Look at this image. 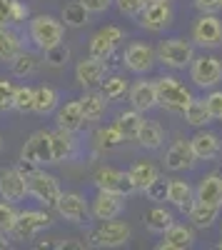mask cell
Wrapping results in <instances>:
<instances>
[{
	"label": "cell",
	"instance_id": "obj_1",
	"mask_svg": "<svg viewBox=\"0 0 222 250\" xmlns=\"http://www.w3.org/2000/svg\"><path fill=\"white\" fill-rule=\"evenodd\" d=\"M28 35L33 40V45L40 48V50H45L55 43H60L65 35V25H63V20H57L53 15H35L30 18V23H28Z\"/></svg>",
	"mask_w": 222,
	"mask_h": 250
},
{
	"label": "cell",
	"instance_id": "obj_2",
	"mask_svg": "<svg viewBox=\"0 0 222 250\" xmlns=\"http://www.w3.org/2000/svg\"><path fill=\"white\" fill-rule=\"evenodd\" d=\"M155 90H157V105H163L172 113H183L185 105L192 100V93L183 85L180 80L170 78V75H163L155 80Z\"/></svg>",
	"mask_w": 222,
	"mask_h": 250
},
{
	"label": "cell",
	"instance_id": "obj_3",
	"mask_svg": "<svg viewBox=\"0 0 222 250\" xmlns=\"http://www.w3.org/2000/svg\"><path fill=\"white\" fill-rule=\"evenodd\" d=\"M155 55H157V60L163 62V65L175 68V70H183V68H187L192 62L195 48L187 43V40H183V38H170V40H163V43H160Z\"/></svg>",
	"mask_w": 222,
	"mask_h": 250
},
{
	"label": "cell",
	"instance_id": "obj_4",
	"mask_svg": "<svg viewBox=\"0 0 222 250\" xmlns=\"http://www.w3.org/2000/svg\"><path fill=\"white\" fill-rule=\"evenodd\" d=\"M28 180V195H33L40 205H45V208H53L55 200L60 198V183L55 175L45 173V170H33L30 175H25Z\"/></svg>",
	"mask_w": 222,
	"mask_h": 250
},
{
	"label": "cell",
	"instance_id": "obj_5",
	"mask_svg": "<svg viewBox=\"0 0 222 250\" xmlns=\"http://www.w3.org/2000/svg\"><path fill=\"white\" fill-rule=\"evenodd\" d=\"M50 225H53V218L45 210H23V213H18L10 233L15 240H33L40 230H45Z\"/></svg>",
	"mask_w": 222,
	"mask_h": 250
},
{
	"label": "cell",
	"instance_id": "obj_6",
	"mask_svg": "<svg viewBox=\"0 0 222 250\" xmlns=\"http://www.w3.org/2000/svg\"><path fill=\"white\" fill-rule=\"evenodd\" d=\"M92 180H95L97 190L117 193V195H123V198H128V195L135 193V185H132L130 175L123 173V170H117V168H108V165H105V168H97L95 175H92Z\"/></svg>",
	"mask_w": 222,
	"mask_h": 250
},
{
	"label": "cell",
	"instance_id": "obj_7",
	"mask_svg": "<svg viewBox=\"0 0 222 250\" xmlns=\"http://www.w3.org/2000/svg\"><path fill=\"white\" fill-rule=\"evenodd\" d=\"M92 245L97 248H123L130 240V225L123 220H103V225L90 235Z\"/></svg>",
	"mask_w": 222,
	"mask_h": 250
},
{
	"label": "cell",
	"instance_id": "obj_8",
	"mask_svg": "<svg viewBox=\"0 0 222 250\" xmlns=\"http://www.w3.org/2000/svg\"><path fill=\"white\" fill-rule=\"evenodd\" d=\"M20 160L25 163H33L35 168L37 165H53V148H50V133L48 130H37L33 133L23 150H20Z\"/></svg>",
	"mask_w": 222,
	"mask_h": 250
},
{
	"label": "cell",
	"instance_id": "obj_9",
	"mask_svg": "<svg viewBox=\"0 0 222 250\" xmlns=\"http://www.w3.org/2000/svg\"><path fill=\"white\" fill-rule=\"evenodd\" d=\"M123 40H125L123 28H117V25H105V28H100V30L90 38V45H88L90 58L108 60V58L115 53V48L123 43Z\"/></svg>",
	"mask_w": 222,
	"mask_h": 250
},
{
	"label": "cell",
	"instance_id": "obj_10",
	"mask_svg": "<svg viewBox=\"0 0 222 250\" xmlns=\"http://www.w3.org/2000/svg\"><path fill=\"white\" fill-rule=\"evenodd\" d=\"M192 40L203 48H220L222 45V23L215 13H203L195 20Z\"/></svg>",
	"mask_w": 222,
	"mask_h": 250
},
{
	"label": "cell",
	"instance_id": "obj_11",
	"mask_svg": "<svg viewBox=\"0 0 222 250\" xmlns=\"http://www.w3.org/2000/svg\"><path fill=\"white\" fill-rule=\"evenodd\" d=\"M53 208L57 210V215L63 220L75 223V225H83L90 215V205L80 193H60V198L55 200Z\"/></svg>",
	"mask_w": 222,
	"mask_h": 250
},
{
	"label": "cell",
	"instance_id": "obj_12",
	"mask_svg": "<svg viewBox=\"0 0 222 250\" xmlns=\"http://www.w3.org/2000/svg\"><path fill=\"white\" fill-rule=\"evenodd\" d=\"M190 75L195 80V85L200 88H212L222 80V62L212 55H200V58H192L190 62Z\"/></svg>",
	"mask_w": 222,
	"mask_h": 250
},
{
	"label": "cell",
	"instance_id": "obj_13",
	"mask_svg": "<svg viewBox=\"0 0 222 250\" xmlns=\"http://www.w3.org/2000/svg\"><path fill=\"white\" fill-rule=\"evenodd\" d=\"M123 62H125V68L130 73L143 75V73H150L152 70V65L157 62V55H155V48L148 45V43H130L125 48Z\"/></svg>",
	"mask_w": 222,
	"mask_h": 250
},
{
	"label": "cell",
	"instance_id": "obj_14",
	"mask_svg": "<svg viewBox=\"0 0 222 250\" xmlns=\"http://www.w3.org/2000/svg\"><path fill=\"white\" fill-rule=\"evenodd\" d=\"M28 195V180L18 168H5L0 170V198L10 200V203H20Z\"/></svg>",
	"mask_w": 222,
	"mask_h": 250
},
{
	"label": "cell",
	"instance_id": "obj_15",
	"mask_svg": "<svg viewBox=\"0 0 222 250\" xmlns=\"http://www.w3.org/2000/svg\"><path fill=\"white\" fill-rule=\"evenodd\" d=\"M172 23V8L170 3H145L140 10V25L150 33H160Z\"/></svg>",
	"mask_w": 222,
	"mask_h": 250
},
{
	"label": "cell",
	"instance_id": "obj_16",
	"mask_svg": "<svg viewBox=\"0 0 222 250\" xmlns=\"http://www.w3.org/2000/svg\"><path fill=\"white\" fill-rule=\"evenodd\" d=\"M123 208H125L123 195L108 193V190H97V195H95V200L90 205V213L97 220H112V218H117L120 213H123Z\"/></svg>",
	"mask_w": 222,
	"mask_h": 250
},
{
	"label": "cell",
	"instance_id": "obj_17",
	"mask_svg": "<svg viewBox=\"0 0 222 250\" xmlns=\"http://www.w3.org/2000/svg\"><path fill=\"white\" fill-rule=\"evenodd\" d=\"M75 78L83 88H97L105 78V60H97V58H83L75 68Z\"/></svg>",
	"mask_w": 222,
	"mask_h": 250
},
{
	"label": "cell",
	"instance_id": "obj_18",
	"mask_svg": "<svg viewBox=\"0 0 222 250\" xmlns=\"http://www.w3.org/2000/svg\"><path fill=\"white\" fill-rule=\"evenodd\" d=\"M195 165V155L190 148V140H175L167 153H165V168L177 173V170H187Z\"/></svg>",
	"mask_w": 222,
	"mask_h": 250
},
{
	"label": "cell",
	"instance_id": "obj_19",
	"mask_svg": "<svg viewBox=\"0 0 222 250\" xmlns=\"http://www.w3.org/2000/svg\"><path fill=\"white\" fill-rule=\"evenodd\" d=\"M50 148H53V165H55V163H63V160L75 158V153H77V140H75V133L63 130V128L53 130V133H50Z\"/></svg>",
	"mask_w": 222,
	"mask_h": 250
},
{
	"label": "cell",
	"instance_id": "obj_20",
	"mask_svg": "<svg viewBox=\"0 0 222 250\" xmlns=\"http://www.w3.org/2000/svg\"><path fill=\"white\" fill-rule=\"evenodd\" d=\"M195 243V233L192 228L187 225H180V223H172L167 230L163 233V240H160V250H185V248H192Z\"/></svg>",
	"mask_w": 222,
	"mask_h": 250
},
{
	"label": "cell",
	"instance_id": "obj_21",
	"mask_svg": "<svg viewBox=\"0 0 222 250\" xmlns=\"http://www.w3.org/2000/svg\"><path fill=\"white\" fill-rule=\"evenodd\" d=\"M130 105L137 113H148L157 105V90H155V83L150 80H140L130 88Z\"/></svg>",
	"mask_w": 222,
	"mask_h": 250
},
{
	"label": "cell",
	"instance_id": "obj_22",
	"mask_svg": "<svg viewBox=\"0 0 222 250\" xmlns=\"http://www.w3.org/2000/svg\"><path fill=\"white\" fill-rule=\"evenodd\" d=\"M195 200L197 203H205V205L222 208V175L212 173V175H205L203 180H200Z\"/></svg>",
	"mask_w": 222,
	"mask_h": 250
},
{
	"label": "cell",
	"instance_id": "obj_23",
	"mask_svg": "<svg viewBox=\"0 0 222 250\" xmlns=\"http://www.w3.org/2000/svg\"><path fill=\"white\" fill-rule=\"evenodd\" d=\"M55 120H57V128L70 130V133H77L85 125V115H83V110H80L77 100H70V103H65V105H60Z\"/></svg>",
	"mask_w": 222,
	"mask_h": 250
},
{
	"label": "cell",
	"instance_id": "obj_24",
	"mask_svg": "<svg viewBox=\"0 0 222 250\" xmlns=\"http://www.w3.org/2000/svg\"><path fill=\"white\" fill-rule=\"evenodd\" d=\"M128 175H130V180H132V185H135V190H148L150 185H155L157 180H160V170L155 168L152 163H148V160H140V163H135L132 168L128 170Z\"/></svg>",
	"mask_w": 222,
	"mask_h": 250
},
{
	"label": "cell",
	"instance_id": "obj_25",
	"mask_svg": "<svg viewBox=\"0 0 222 250\" xmlns=\"http://www.w3.org/2000/svg\"><path fill=\"white\" fill-rule=\"evenodd\" d=\"M190 148L195 160H212L220 153V140L215 133H197L190 138Z\"/></svg>",
	"mask_w": 222,
	"mask_h": 250
},
{
	"label": "cell",
	"instance_id": "obj_26",
	"mask_svg": "<svg viewBox=\"0 0 222 250\" xmlns=\"http://www.w3.org/2000/svg\"><path fill=\"white\" fill-rule=\"evenodd\" d=\"M165 198L177 208V210H183V213H187L192 208V203H195V193H192V188L185 180H170Z\"/></svg>",
	"mask_w": 222,
	"mask_h": 250
},
{
	"label": "cell",
	"instance_id": "obj_27",
	"mask_svg": "<svg viewBox=\"0 0 222 250\" xmlns=\"http://www.w3.org/2000/svg\"><path fill=\"white\" fill-rule=\"evenodd\" d=\"M57 90L53 85H37L33 93V113L37 115H50L53 110H57Z\"/></svg>",
	"mask_w": 222,
	"mask_h": 250
},
{
	"label": "cell",
	"instance_id": "obj_28",
	"mask_svg": "<svg viewBox=\"0 0 222 250\" xmlns=\"http://www.w3.org/2000/svg\"><path fill=\"white\" fill-rule=\"evenodd\" d=\"M163 138H165V133H163V128H160L155 120H143L140 123L137 135H135V140L143 145V148H148V150L160 148V145H163Z\"/></svg>",
	"mask_w": 222,
	"mask_h": 250
},
{
	"label": "cell",
	"instance_id": "obj_29",
	"mask_svg": "<svg viewBox=\"0 0 222 250\" xmlns=\"http://www.w3.org/2000/svg\"><path fill=\"white\" fill-rule=\"evenodd\" d=\"M80 103V110L85 115V123H92V120H100L105 115V95L103 93H85L83 98L77 100Z\"/></svg>",
	"mask_w": 222,
	"mask_h": 250
},
{
	"label": "cell",
	"instance_id": "obj_30",
	"mask_svg": "<svg viewBox=\"0 0 222 250\" xmlns=\"http://www.w3.org/2000/svg\"><path fill=\"white\" fill-rule=\"evenodd\" d=\"M20 50H23V40H20V35L15 30H10V25L0 28V60L10 62Z\"/></svg>",
	"mask_w": 222,
	"mask_h": 250
},
{
	"label": "cell",
	"instance_id": "obj_31",
	"mask_svg": "<svg viewBox=\"0 0 222 250\" xmlns=\"http://www.w3.org/2000/svg\"><path fill=\"white\" fill-rule=\"evenodd\" d=\"M140 123H143V115H140L137 110H125V113L117 115V120L112 125L120 130L123 140H135V135L140 130Z\"/></svg>",
	"mask_w": 222,
	"mask_h": 250
},
{
	"label": "cell",
	"instance_id": "obj_32",
	"mask_svg": "<svg viewBox=\"0 0 222 250\" xmlns=\"http://www.w3.org/2000/svg\"><path fill=\"white\" fill-rule=\"evenodd\" d=\"M60 20H63L65 28H83V25H88L90 13H88V8L77 0V3H68V5L63 8V15H60Z\"/></svg>",
	"mask_w": 222,
	"mask_h": 250
},
{
	"label": "cell",
	"instance_id": "obj_33",
	"mask_svg": "<svg viewBox=\"0 0 222 250\" xmlns=\"http://www.w3.org/2000/svg\"><path fill=\"white\" fill-rule=\"evenodd\" d=\"M220 210L222 208H215V205H205V203H192V208L187 210V215H190V220L197 225V228H210L215 220H217V215H220Z\"/></svg>",
	"mask_w": 222,
	"mask_h": 250
},
{
	"label": "cell",
	"instance_id": "obj_34",
	"mask_svg": "<svg viewBox=\"0 0 222 250\" xmlns=\"http://www.w3.org/2000/svg\"><path fill=\"white\" fill-rule=\"evenodd\" d=\"M172 223H175V218H172L170 210H165V208H152V210L148 213V218H145L148 230L150 233H157V235H163Z\"/></svg>",
	"mask_w": 222,
	"mask_h": 250
},
{
	"label": "cell",
	"instance_id": "obj_35",
	"mask_svg": "<svg viewBox=\"0 0 222 250\" xmlns=\"http://www.w3.org/2000/svg\"><path fill=\"white\" fill-rule=\"evenodd\" d=\"M10 70H13V75H18V78H28V75H33V73L37 70V58H35L33 53H28V50H20V53L10 60Z\"/></svg>",
	"mask_w": 222,
	"mask_h": 250
},
{
	"label": "cell",
	"instance_id": "obj_36",
	"mask_svg": "<svg viewBox=\"0 0 222 250\" xmlns=\"http://www.w3.org/2000/svg\"><path fill=\"white\" fill-rule=\"evenodd\" d=\"M183 115H185V120L192 125V128H200V125H207L212 118H210V113H207V108H205V103L203 100H190L187 105H185V110H183Z\"/></svg>",
	"mask_w": 222,
	"mask_h": 250
},
{
	"label": "cell",
	"instance_id": "obj_37",
	"mask_svg": "<svg viewBox=\"0 0 222 250\" xmlns=\"http://www.w3.org/2000/svg\"><path fill=\"white\" fill-rule=\"evenodd\" d=\"M43 53H45V65H50V68H65L68 60H70V48L63 43V40L50 45V48H45Z\"/></svg>",
	"mask_w": 222,
	"mask_h": 250
},
{
	"label": "cell",
	"instance_id": "obj_38",
	"mask_svg": "<svg viewBox=\"0 0 222 250\" xmlns=\"http://www.w3.org/2000/svg\"><path fill=\"white\" fill-rule=\"evenodd\" d=\"M33 93H35V88H30V85H18L15 88V98H13V110H18V113H33Z\"/></svg>",
	"mask_w": 222,
	"mask_h": 250
},
{
	"label": "cell",
	"instance_id": "obj_39",
	"mask_svg": "<svg viewBox=\"0 0 222 250\" xmlns=\"http://www.w3.org/2000/svg\"><path fill=\"white\" fill-rule=\"evenodd\" d=\"M100 85H103L105 100H117V98H123V95L128 93V80H123L120 75H112V78L103 80Z\"/></svg>",
	"mask_w": 222,
	"mask_h": 250
},
{
	"label": "cell",
	"instance_id": "obj_40",
	"mask_svg": "<svg viewBox=\"0 0 222 250\" xmlns=\"http://www.w3.org/2000/svg\"><path fill=\"white\" fill-rule=\"evenodd\" d=\"M120 143H123V135H120V130L115 128V125H108V128L97 130V145L103 150H112V148H117Z\"/></svg>",
	"mask_w": 222,
	"mask_h": 250
},
{
	"label": "cell",
	"instance_id": "obj_41",
	"mask_svg": "<svg viewBox=\"0 0 222 250\" xmlns=\"http://www.w3.org/2000/svg\"><path fill=\"white\" fill-rule=\"evenodd\" d=\"M15 218H18L15 203H10V200H0V230H3V233H10V230H13V225H15Z\"/></svg>",
	"mask_w": 222,
	"mask_h": 250
},
{
	"label": "cell",
	"instance_id": "obj_42",
	"mask_svg": "<svg viewBox=\"0 0 222 250\" xmlns=\"http://www.w3.org/2000/svg\"><path fill=\"white\" fill-rule=\"evenodd\" d=\"M13 98H15V85L10 80L0 78V113L13 110Z\"/></svg>",
	"mask_w": 222,
	"mask_h": 250
},
{
	"label": "cell",
	"instance_id": "obj_43",
	"mask_svg": "<svg viewBox=\"0 0 222 250\" xmlns=\"http://www.w3.org/2000/svg\"><path fill=\"white\" fill-rule=\"evenodd\" d=\"M112 3L123 15H140V10L145 8V0H112Z\"/></svg>",
	"mask_w": 222,
	"mask_h": 250
},
{
	"label": "cell",
	"instance_id": "obj_44",
	"mask_svg": "<svg viewBox=\"0 0 222 250\" xmlns=\"http://www.w3.org/2000/svg\"><path fill=\"white\" fill-rule=\"evenodd\" d=\"M205 108L210 113V118H222V93L215 90L205 98Z\"/></svg>",
	"mask_w": 222,
	"mask_h": 250
},
{
	"label": "cell",
	"instance_id": "obj_45",
	"mask_svg": "<svg viewBox=\"0 0 222 250\" xmlns=\"http://www.w3.org/2000/svg\"><path fill=\"white\" fill-rule=\"evenodd\" d=\"M13 25V0H0V28Z\"/></svg>",
	"mask_w": 222,
	"mask_h": 250
},
{
	"label": "cell",
	"instance_id": "obj_46",
	"mask_svg": "<svg viewBox=\"0 0 222 250\" xmlns=\"http://www.w3.org/2000/svg\"><path fill=\"white\" fill-rule=\"evenodd\" d=\"M30 15V8L25 3H20V0H13V23H23V20H28Z\"/></svg>",
	"mask_w": 222,
	"mask_h": 250
},
{
	"label": "cell",
	"instance_id": "obj_47",
	"mask_svg": "<svg viewBox=\"0 0 222 250\" xmlns=\"http://www.w3.org/2000/svg\"><path fill=\"white\" fill-rule=\"evenodd\" d=\"M80 3L88 8V13H105L112 5V0H80Z\"/></svg>",
	"mask_w": 222,
	"mask_h": 250
},
{
	"label": "cell",
	"instance_id": "obj_48",
	"mask_svg": "<svg viewBox=\"0 0 222 250\" xmlns=\"http://www.w3.org/2000/svg\"><path fill=\"white\" fill-rule=\"evenodd\" d=\"M195 8L203 13H217L222 10V0H195Z\"/></svg>",
	"mask_w": 222,
	"mask_h": 250
},
{
	"label": "cell",
	"instance_id": "obj_49",
	"mask_svg": "<svg viewBox=\"0 0 222 250\" xmlns=\"http://www.w3.org/2000/svg\"><path fill=\"white\" fill-rule=\"evenodd\" d=\"M152 200H163L165 198V193H167V183H163V180H157L155 185H150L148 190H145Z\"/></svg>",
	"mask_w": 222,
	"mask_h": 250
},
{
	"label": "cell",
	"instance_id": "obj_50",
	"mask_svg": "<svg viewBox=\"0 0 222 250\" xmlns=\"http://www.w3.org/2000/svg\"><path fill=\"white\" fill-rule=\"evenodd\" d=\"M57 248H85V243H77L75 238H70L65 243H57Z\"/></svg>",
	"mask_w": 222,
	"mask_h": 250
},
{
	"label": "cell",
	"instance_id": "obj_51",
	"mask_svg": "<svg viewBox=\"0 0 222 250\" xmlns=\"http://www.w3.org/2000/svg\"><path fill=\"white\" fill-rule=\"evenodd\" d=\"M5 248H10V240H8V233L0 230V250H5Z\"/></svg>",
	"mask_w": 222,
	"mask_h": 250
},
{
	"label": "cell",
	"instance_id": "obj_52",
	"mask_svg": "<svg viewBox=\"0 0 222 250\" xmlns=\"http://www.w3.org/2000/svg\"><path fill=\"white\" fill-rule=\"evenodd\" d=\"M145 3H170V0H145Z\"/></svg>",
	"mask_w": 222,
	"mask_h": 250
},
{
	"label": "cell",
	"instance_id": "obj_53",
	"mask_svg": "<svg viewBox=\"0 0 222 250\" xmlns=\"http://www.w3.org/2000/svg\"><path fill=\"white\" fill-rule=\"evenodd\" d=\"M0 148H3V138H0Z\"/></svg>",
	"mask_w": 222,
	"mask_h": 250
},
{
	"label": "cell",
	"instance_id": "obj_54",
	"mask_svg": "<svg viewBox=\"0 0 222 250\" xmlns=\"http://www.w3.org/2000/svg\"><path fill=\"white\" fill-rule=\"evenodd\" d=\"M217 248H222V240H220V245H217Z\"/></svg>",
	"mask_w": 222,
	"mask_h": 250
}]
</instances>
